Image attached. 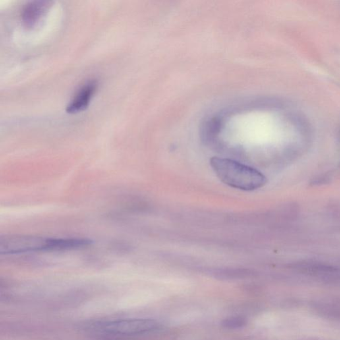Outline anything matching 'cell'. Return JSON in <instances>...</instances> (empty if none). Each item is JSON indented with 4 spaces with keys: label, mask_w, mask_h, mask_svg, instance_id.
Returning a JSON list of instances; mask_svg holds the SVG:
<instances>
[{
    "label": "cell",
    "mask_w": 340,
    "mask_h": 340,
    "mask_svg": "<svg viewBox=\"0 0 340 340\" xmlns=\"http://www.w3.org/2000/svg\"><path fill=\"white\" fill-rule=\"evenodd\" d=\"M210 164L220 180L233 188L253 191L266 184V177L260 171L235 160L213 157Z\"/></svg>",
    "instance_id": "6da1fadb"
},
{
    "label": "cell",
    "mask_w": 340,
    "mask_h": 340,
    "mask_svg": "<svg viewBox=\"0 0 340 340\" xmlns=\"http://www.w3.org/2000/svg\"><path fill=\"white\" fill-rule=\"evenodd\" d=\"M60 251V238L34 236V235H9L0 238V254L15 255Z\"/></svg>",
    "instance_id": "7a4b0ae2"
},
{
    "label": "cell",
    "mask_w": 340,
    "mask_h": 340,
    "mask_svg": "<svg viewBox=\"0 0 340 340\" xmlns=\"http://www.w3.org/2000/svg\"><path fill=\"white\" fill-rule=\"evenodd\" d=\"M155 321L149 319H127L102 324L100 330L117 335H136L151 331L157 327Z\"/></svg>",
    "instance_id": "3957f363"
},
{
    "label": "cell",
    "mask_w": 340,
    "mask_h": 340,
    "mask_svg": "<svg viewBox=\"0 0 340 340\" xmlns=\"http://www.w3.org/2000/svg\"><path fill=\"white\" fill-rule=\"evenodd\" d=\"M98 88V82L96 80L86 81L81 86L68 105L66 111L69 114L78 113L84 111L89 105Z\"/></svg>",
    "instance_id": "277c9868"
},
{
    "label": "cell",
    "mask_w": 340,
    "mask_h": 340,
    "mask_svg": "<svg viewBox=\"0 0 340 340\" xmlns=\"http://www.w3.org/2000/svg\"><path fill=\"white\" fill-rule=\"evenodd\" d=\"M314 309L324 318L340 320V297H328L314 303Z\"/></svg>",
    "instance_id": "5b68a950"
},
{
    "label": "cell",
    "mask_w": 340,
    "mask_h": 340,
    "mask_svg": "<svg viewBox=\"0 0 340 340\" xmlns=\"http://www.w3.org/2000/svg\"><path fill=\"white\" fill-rule=\"evenodd\" d=\"M49 1H35L28 3L21 12L22 21L28 27L34 26L38 22L49 6Z\"/></svg>",
    "instance_id": "8992f818"
},
{
    "label": "cell",
    "mask_w": 340,
    "mask_h": 340,
    "mask_svg": "<svg viewBox=\"0 0 340 340\" xmlns=\"http://www.w3.org/2000/svg\"><path fill=\"white\" fill-rule=\"evenodd\" d=\"M245 324L244 319L241 318H231L225 320L224 325L227 328H235L241 327V326L244 325Z\"/></svg>",
    "instance_id": "52a82bcc"
}]
</instances>
